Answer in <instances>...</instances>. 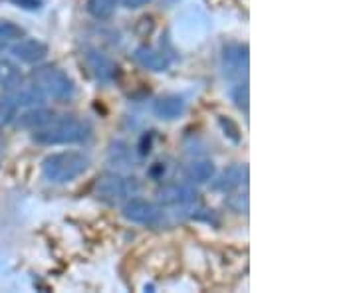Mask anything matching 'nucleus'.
Wrapping results in <instances>:
<instances>
[{
	"mask_svg": "<svg viewBox=\"0 0 357 293\" xmlns=\"http://www.w3.org/2000/svg\"><path fill=\"white\" fill-rule=\"evenodd\" d=\"M91 125L86 119H79L76 115H62L54 117L46 127L32 131V141L38 145H72L89 139Z\"/></svg>",
	"mask_w": 357,
	"mask_h": 293,
	"instance_id": "obj_1",
	"label": "nucleus"
},
{
	"mask_svg": "<svg viewBox=\"0 0 357 293\" xmlns=\"http://www.w3.org/2000/svg\"><path fill=\"white\" fill-rule=\"evenodd\" d=\"M91 165L88 155L79 151H64V153L48 155L42 161V177L52 184H66L77 177H82Z\"/></svg>",
	"mask_w": 357,
	"mask_h": 293,
	"instance_id": "obj_2",
	"label": "nucleus"
},
{
	"mask_svg": "<svg viewBox=\"0 0 357 293\" xmlns=\"http://www.w3.org/2000/svg\"><path fill=\"white\" fill-rule=\"evenodd\" d=\"M32 84L38 88L46 97L56 102H68L74 95V81L64 70L56 65H40L32 72Z\"/></svg>",
	"mask_w": 357,
	"mask_h": 293,
	"instance_id": "obj_3",
	"label": "nucleus"
},
{
	"mask_svg": "<svg viewBox=\"0 0 357 293\" xmlns=\"http://www.w3.org/2000/svg\"><path fill=\"white\" fill-rule=\"evenodd\" d=\"M137 182L135 179H128V177H121V175H103L96 182V192L98 196L105 200V203H123L131 198L135 192H137Z\"/></svg>",
	"mask_w": 357,
	"mask_h": 293,
	"instance_id": "obj_4",
	"label": "nucleus"
},
{
	"mask_svg": "<svg viewBox=\"0 0 357 293\" xmlns=\"http://www.w3.org/2000/svg\"><path fill=\"white\" fill-rule=\"evenodd\" d=\"M121 212H123L126 220L133 222V224H141V226H155L161 222V216H163L161 208L157 204L147 200V198H139L135 194L126 200Z\"/></svg>",
	"mask_w": 357,
	"mask_h": 293,
	"instance_id": "obj_5",
	"label": "nucleus"
},
{
	"mask_svg": "<svg viewBox=\"0 0 357 293\" xmlns=\"http://www.w3.org/2000/svg\"><path fill=\"white\" fill-rule=\"evenodd\" d=\"M248 48L243 44H230L222 50V72L229 79L243 81L248 76Z\"/></svg>",
	"mask_w": 357,
	"mask_h": 293,
	"instance_id": "obj_6",
	"label": "nucleus"
},
{
	"mask_svg": "<svg viewBox=\"0 0 357 293\" xmlns=\"http://www.w3.org/2000/svg\"><path fill=\"white\" fill-rule=\"evenodd\" d=\"M157 198H159L161 206H169V208H191L199 200V194L189 184L173 182V184H167L163 189H159Z\"/></svg>",
	"mask_w": 357,
	"mask_h": 293,
	"instance_id": "obj_7",
	"label": "nucleus"
},
{
	"mask_svg": "<svg viewBox=\"0 0 357 293\" xmlns=\"http://www.w3.org/2000/svg\"><path fill=\"white\" fill-rule=\"evenodd\" d=\"M10 52H13L14 58L22 64H38L48 56V46L42 40L22 36L10 46Z\"/></svg>",
	"mask_w": 357,
	"mask_h": 293,
	"instance_id": "obj_8",
	"label": "nucleus"
},
{
	"mask_svg": "<svg viewBox=\"0 0 357 293\" xmlns=\"http://www.w3.org/2000/svg\"><path fill=\"white\" fill-rule=\"evenodd\" d=\"M86 64H88L91 76L102 84L112 81L117 74V65H115L114 60L109 56H105L103 52L96 50V48H89L86 52Z\"/></svg>",
	"mask_w": 357,
	"mask_h": 293,
	"instance_id": "obj_9",
	"label": "nucleus"
},
{
	"mask_svg": "<svg viewBox=\"0 0 357 293\" xmlns=\"http://www.w3.org/2000/svg\"><path fill=\"white\" fill-rule=\"evenodd\" d=\"M248 182V166L246 165H230L217 180H215V191L229 192L243 189V184Z\"/></svg>",
	"mask_w": 357,
	"mask_h": 293,
	"instance_id": "obj_10",
	"label": "nucleus"
},
{
	"mask_svg": "<svg viewBox=\"0 0 357 293\" xmlns=\"http://www.w3.org/2000/svg\"><path fill=\"white\" fill-rule=\"evenodd\" d=\"M56 117V113L52 109H46L42 105H36V107H28L24 113L16 115V125L22 129H28V131H36V129L46 127L50 123L52 119Z\"/></svg>",
	"mask_w": 357,
	"mask_h": 293,
	"instance_id": "obj_11",
	"label": "nucleus"
},
{
	"mask_svg": "<svg viewBox=\"0 0 357 293\" xmlns=\"http://www.w3.org/2000/svg\"><path fill=\"white\" fill-rule=\"evenodd\" d=\"M217 166L211 159H195L185 166V179L189 182H208L215 179Z\"/></svg>",
	"mask_w": 357,
	"mask_h": 293,
	"instance_id": "obj_12",
	"label": "nucleus"
},
{
	"mask_svg": "<svg viewBox=\"0 0 357 293\" xmlns=\"http://www.w3.org/2000/svg\"><path fill=\"white\" fill-rule=\"evenodd\" d=\"M135 60L143 68L153 70V72H165L169 68V58L161 50H155L151 46H141L135 50Z\"/></svg>",
	"mask_w": 357,
	"mask_h": 293,
	"instance_id": "obj_13",
	"label": "nucleus"
},
{
	"mask_svg": "<svg viewBox=\"0 0 357 293\" xmlns=\"http://www.w3.org/2000/svg\"><path fill=\"white\" fill-rule=\"evenodd\" d=\"M183 111H185V102L178 95H165V97H159L153 103V113L159 119H165V121L177 119L183 115Z\"/></svg>",
	"mask_w": 357,
	"mask_h": 293,
	"instance_id": "obj_14",
	"label": "nucleus"
},
{
	"mask_svg": "<svg viewBox=\"0 0 357 293\" xmlns=\"http://www.w3.org/2000/svg\"><path fill=\"white\" fill-rule=\"evenodd\" d=\"M0 84L6 91H13L22 84V74L10 60H0Z\"/></svg>",
	"mask_w": 357,
	"mask_h": 293,
	"instance_id": "obj_15",
	"label": "nucleus"
},
{
	"mask_svg": "<svg viewBox=\"0 0 357 293\" xmlns=\"http://www.w3.org/2000/svg\"><path fill=\"white\" fill-rule=\"evenodd\" d=\"M119 6V0H88L86 2V10L89 16H93L96 20H107L112 18Z\"/></svg>",
	"mask_w": 357,
	"mask_h": 293,
	"instance_id": "obj_16",
	"label": "nucleus"
},
{
	"mask_svg": "<svg viewBox=\"0 0 357 293\" xmlns=\"http://www.w3.org/2000/svg\"><path fill=\"white\" fill-rule=\"evenodd\" d=\"M24 36V28L13 20H0V50L10 48L16 40Z\"/></svg>",
	"mask_w": 357,
	"mask_h": 293,
	"instance_id": "obj_17",
	"label": "nucleus"
},
{
	"mask_svg": "<svg viewBox=\"0 0 357 293\" xmlns=\"http://www.w3.org/2000/svg\"><path fill=\"white\" fill-rule=\"evenodd\" d=\"M230 95H232V102L234 105L241 109V111H248V102H250V90H248V81L243 79V81H238L232 91H230Z\"/></svg>",
	"mask_w": 357,
	"mask_h": 293,
	"instance_id": "obj_18",
	"label": "nucleus"
},
{
	"mask_svg": "<svg viewBox=\"0 0 357 293\" xmlns=\"http://www.w3.org/2000/svg\"><path fill=\"white\" fill-rule=\"evenodd\" d=\"M18 115V105L14 103L10 93H4V97L0 100V123H10Z\"/></svg>",
	"mask_w": 357,
	"mask_h": 293,
	"instance_id": "obj_19",
	"label": "nucleus"
},
{
	"mask_svg": "<svg viewBox=\"0 0 357 293\" xmlns=\"http://www.w3.org/2000/svg\"><path fill=\"white\" fill-rule=\"evenodd\" d=\"M227 204H229L230 208L234 210V212H238V214H246L248 212V194L244 192H229V198H227Z\"/></svg>",
	"mask_w": 357,
	"mask_h": 293,
	"instance_id": "obj_20",
	"label": "nucleus"
},
{
	"mask_svg": "<svg viewBox=\"0 0 357 293\" xmlns=\"http://www.w3.org/2000/svg\"><path fill=\"white\" fill-rule=\"evenodd\" d=\"M126 8H129V10H137V8H141V6H145V4H149L151 0H119Z\"/></svg>",
	"mask_w": 357,
	"mask_h": 293,
	"instance_id": "obj_21",
	"label": "nucleus"
}]
</instances>
